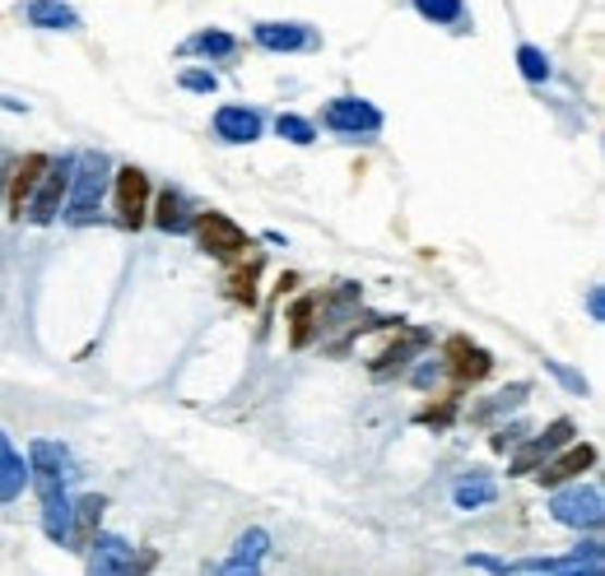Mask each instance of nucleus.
<instances>
[{
	"label": "nucleus",
	"mask_w": 605,
	"mask_h": 576,
	"mask_svg": "<svg viewBox=\"0 0 605 576\" xmlns=\"http://www.w3.org/2000/svg\"><path fill=\"white\" fill-rule=\"evenodd\" d=\"M447 368H452L457 381H480V377H489L494 358L471 340H452V344H447Z\"/></svg>",
	"instance_id": "ddd939ff"
},
{
	"label": "nucleus",
	"mask_w": 605,
	"mask_h": 576,
	"mask_svg": "<svg viewBox=\"0 0 605 576\" xmlns=\"http://www.w3.org/2000/svg\"><path fill=\"white\" fill-rule=\"evenodd\" d=\"M471 567H480V572H508V563H498V557H484V553L471 557Z\"/></svg>",
	"instance_id": "c756f323"
},
{
	"label": "nucleus",
	"mask_w": 605,
	"mask_h": 576,
	"mask_svg": "<svg viewBox=\"0 0 605 576\" xmlns=\"http://www.w3.org/2000/svg\"><path fill=\"white\" fill-rule=\"evenodd\" d=\"M51 172L47 177H38V186H33V200H28V219L33 223H51L61 215V200L65 191H71V168L75 159H61V163H47Z\"/></svg>",
	"instance_id": "39448f33"
},
{
	"label": "nucleus",
	"mask_w": 605,
	"mask_h": 576,
	"mask_svg": "<svg viewBox=\"0 0 605 576\" xmlns=\"http://www.w3.org/2000/svg\"><path fill=\"white\" fill-rule=\"evenodd\" d=\"M549 372H555V377H559V381H568V387H573V391H578V395H586V381H582V377H578V372H568V368H564V363H549Z\"/></svg>",
	"instance_id": "cd10ccee"
},
{
	"label": "nucleus",
	"mask_w": 605,
	"mask_h": 576,
	"mask_svg": "<svg viewBox=\"0 0 605 576\" xmlns=\"http://www.w3.org/2000/svg\"><path fill=\"white\" fill-rule=\"evenodd\" d=\"M24 20L33 28H61V33H75L80 28V10L65 5V0H28L24 5Z\"/></svg>",
	"instance_id": "4468645a"
},
{
	"label": "nucleus",
	"mask_w": 605,
	"mask_h": 576,
	"mask_svg": "<svg viewBox=\"0 0 605 576\" xmlns=\"http://www.w3.org/2000/svg\"><path fill=\"white\" fill-rule=\"evenodd\" d=\"M494 498H498V483L489 475H465L452 488V502H457L461 512H480V507H489Z\"/></svg>",
	"instance_id": "a211bd4d"
},
{
	"label": "nucleus",
	"mask_w": 605,
	"mask_h": 576,
	"mask_svg": "<svg viewBox=\"0 0 605 576\" xmlns=\"http://www.w3.org/2000/svg\"><path fill=\"white\" fill-rule=\"evenodd\" d=\"M71 451L57 442H33L28 446V479L38 483V498H57L65 493V479H71Z\"/></svg>",
	"instance_id": "7ed1b4c3"
},
{
	"label": "nucleus",
	"mask_w": 605,
	"mask_h": 576,
	"mask_svg": "<svg viewBox=\"0 0 605 576\" xmlns=\"http://www.w3.org/2000/svg\"><path fill=\"white\" fill-rule=\"evenodd\" d=\"M517 70H522L531 84H545V79H549V57H545L541 47L522 42V47H517Z\"/></svg>",
	"instance_id": "b1692460"
},
{
	"label": "nucleus",
	"mask_w": 605,
	"mask_h": 576,
	"mask_svg": "<svg viewBox=\"0 0 605 576\" xmlns=\"http://www.w3.org/2000/svg\"><path fill=\"white\" fill-rule=\"evenodd\" d=\"M313 307H317V298H303L293 307V344H307V335H313Z\"/></svg>",
	"instance_id": "a878e982"
},
{
	"label": "nucleus",
	"mask_w": 605,
	"mask_h": 576,
	"mask_svg": "<svg viewBox=\"0 0 605 576\" xmlns=\"http://www.w3.org/2000/svg\"><path fill=\"white\" fill-rule=\"evenodd\" d=\"M266 549H270V535H266V530H247V535L238 539L233 557L223 563V572H233V576H242V572H262Z\"/></svg>",
	"instance_id": "f3484780"
},
{
	"label": "nucleus",
	"mask_w": 605,
	"mask_h": 576,
	"mask_svg": "<svg viewBox=\"0 0 605 576\" xmlns=\"http://www.w3.org/2000/svg\"><path fill=\"white\" fill-rule=\"evenodd\" d=\"M512 572H535V576H601L605 563L601 553H573V557H527V563H512Z\"/></svg>",
	"instance_id": "9d476101"
},
{
	"label": "nucleus",
	"mask_w": 605,
	"mask_h": 576,
	"mask_svg": "<svg viewBox=\"0 0 605 576\" xmlns=\"http://www.w3.org/2000/svg\"><path fill=\"white\" fill-rule=\"evenodd\" d=\"M252 38L266 51H313L317 47V33L303 24H256Z\"/></svg>",
	"instance_id": "9b49d317"
},
{
	"label": "nucleus",
	"mask_w": 605,
	"mask_h": 576,
	"mask_svg": "<svg viewBox=\"0 0 605 576\" xmlns=\"http://www.w3.org/2000/svg\"><path fill=\"white\" fill-rule=\"evenodd\" d=\"M596 465V446H573L568 456H559V461H549V469H541V483H564V479H573V475H582V469H592Z\"/></svg>",
	"instance_id": "aec40b11"
},
{
	"label": "nucleus",
	"mask_w": 605,
	"mask_h": 576,
	"mask_svg": "<svg viewBox=\"0 0 605 576\" xmlns=\"http://www.w3.org/2000/svg\"><path fill=\"white\" fill-rule=\"evenodd\" d=\"M414 10H420L428 24H447V28L465 20V0H414Z\"/></svg>",
	"instance_id": "5701e85b"
},
{
	"label": "nucleus",
	"mask_w": 605,
	"mask_h": 576,
	"mask_svg": "<svg viewBox=\"0 0 605 576\" xmlns=\"http://www.w3.org/2000/svg\"><path fill=\"white\" fill-rule=\"evenodd\" d=\"M233 51H238V38L223 28H201L182 42V57H233Z\"/></svg>",
	"instance_id": "6ab92c4d"
},
{
	"label": "nucleus",
	"mask_w": 605,
	"mask_h": 576,
	"mask_svg": "<svg viewBox=\"0 0 605 576\" xmlns=\"http://www.w3.org/2000/svg\"><path fill=\"white\" fill-rule=\"evenodd\" d=\"M102 186H108V159L102 154H80L75 168H71V209L65 219L71 223H89L98 215V200H102Z\"/></svg>",
	"instance_id": "f257e3e1"
},
{
	"label": "nucleus",
	"mask_w": 605,
	"mask_h": 576,
	"mask_svg": "<svg viewBox=\"0 0 605 576\" xmlns=\"http://www.w3.org/2000/svg\"><path fill=\"white\" fill-rule=\"evenodd\" d=\"M586 311H592V321H601V317H605V298H601V289L586 293Z\"/></svg>",
	"instance_id": "7c9ffc66"
},
{
	"label": "nucleus",
	"mask_w": 605,
	"mask_h": 576,
	"mask_svg": "<svg viewBox=\"0 0 605 576\" xmlns=\"http://www.w3.org/2000/svg\"><path fill=\"white\" fill-rule=\"evenodd\" d=\"M549 516L568 530H601L605 507H601V488L596 483H578V488H564V493L549 498Z\"/></svg>",
	"instance_id": "f03ea898"
},
{
	"label": "nucleus",
	"mask_w": 605,
	"mask_h": 576,
	"mask_svg": "<svg viewBox=\"0 0 605 576\" xmlns=\"http://www.w3.org/2000/svg\"><path fill=\"white\" fill-rule=\"evenodd\" d=\"M326 126L340 135H377L383 131V112L363 98H336L326 102Z\"/></svg>",
	"instance_id": "423d86ee"
},
{
	"label": "nucleus",
	"mask_w": 605,
	"mask_h": 576,
	"mask_svg": "<svg viewBox=\"0 0 605 576\" xmlns=\"http://www.w3.org/2000/svg\"><path fill=\"white\" fill-rule=\"evenodd\" d=\"M149 209V177L141 168H121L117 172V215L126 229H141Z\"/></svg>",
	"instance_id": "6e6552de"
},
{
	"label": "nucleus",
	"mask_w": 605,
	"mask_h": 576,
	"mask_svg": "<svg viewBox=\"0 0 605 576\" xmlns=\"http://www.w3.org/2000/svg\"><path fill=\"white\" fill-rule=\"evenodd\" d=\"M182 89H192V94H215L219 79L210 75V70H182Z\"/></svg>",
	"instance_id": "bb28decb"
},
{
	"label": "nucleus",
	"mask_w": 605,
	"mask_h": 576,
	"mask_svg": "<svg viewBox=\"0 0 605 576\" xmlns=\"http://www.w3.org/2000/svg\"><path fill=\"white\" fill-rule=\"evenodd\" d=\"M522 432H527L522 424H512V428H504V432H498V438H494V446L504 451V446H512V442H522Z\"/></svg>",
	"instance_id": "c85d7f7f"
},
{
	"label": "nucleus",
	"mask_w": 605,
	"mask_h": 576,
	"mask_svg": "<svg viewBox=\"0 0 605 576\" xmlns=\"http://www.w3.org/2000/svg\"><path fill=\"white\" fill-rule=\"evenodd\" d=\"M573 432H578V428H573V418H555V424H549V428L541 432V438H531V442L512 456V475H531V469L541 465V461H549L559 446L573 442Z\"/></svg>",
	"instance_id": "0eeeda50"
},
{
	"label": "nucleus",
	"mask_w": 605,
	"mask_h": 576,
	"mask_svg": "<svg viewBox=\"0 0 605 576\" xmlns=\"http://www.w3.org/2000/svg\"><path fill=\"white\" fill-rule=\"evenodd\" d=\"M98 516H102V498H75L71 502V535H65V544L71 549H84L89 539L98 535Z\"/></svg>",
	"instance_id": "2eb2a0df"
},
{
	"label": "nucleus",
	"mask_w": 605,
	"mask_h": 576,
	"mask_svg": "<svg viewBox=\"0 0 605 576\" xmlns=\"http://www.w3.org/2000/svg\"><path fill=\"white\" fill-rule=\"evenodd\" d=\"M215 135L229 139V145H252V139H262V112L256 108H219Z\"/></svg>",
	"instance_id": "f8f14e48"
},
{
	"label": "nucleus",
	"mask_w": 605,
	"mask_h": 576,
	"mask_svg": "<svg viewBox=\"0 0 605 576\" xmlns=\"http://www.w3.org/2000/svg\"><path fill=\"white\" fill-rule=\"evenodd\" d=\"M192 229H196V242H201V247L210 252V256H223V260H229V256H242V252L252 247L247 233H242L229 215H215V209H205V215L192 223Z\"/></svg>",
	"instance_id": "20e7f679"
},
{
	"label": "nucleus",
	"mask_w": 605,
	"mask_h": 576,
	"mask_svg": "<svg viewBox=\"0 0 605 576\" xmlns=\"http://www.w3.org/2000/svg\"><path fill=\"white\" fill-rule=\"evenodd\" d=\"M414 381H420V387H434V381H438V363H424V368L414 372Z\"/></svg>",
	"instance_id": "2f4dec72"
},
{
	"label": "nucleus",
	"mask_w": 605,
	"mask_h": 576,
	"mask_svg": "<svg viewBox=\"0 0 605 576\" xmlns=\"http://www.w3.org/2000/svg\"><path fill=\"white\" fill-rule=\"evenodd\" d=\"M154 223H159L164 233H186V229H192V219H186V196H182V191H172V186L164 191Z\"/></svg>",
	"instance_id": "4be33fe9"
},
{
	"label": "nucleus",
	"mask_w": 605,
	"mask_h": 576,
	"mask_svg": "<svg viewBox=\"0 0 605 576\" xmlns=\"http://www.w3.org/2000/svg\"><path fill=\"white\" fill-rule=\"evenodd\" d=\"M275 131H280V139H289V145H313V139H317L313 121H303V117H280V121H275Z\"/></svg>",
	"instance_id": "393cba45"
},
{
	"label": "nucleus",
	"mask_w": 605,
	"mask_h": 576,
	"mask_svg": "<svg viewBox=\"0 0 605 576\" xmlns=\"http://www.w3.org/2000/svg\"><path fill=\"white\" fill-rule=\"evenodd\" d=\"M43 168H47L43 154H28V159L20 163V172H14V186H10V209H14V215H24V205L33 196V186H38Z\"/></svg>",
	"instance_id": "412c9836"
},
{
	"label": "nucleus",
	"mask_w": 605,
	"mask_h": 576,
	"mask_svg": "<svg viewBox=\"0 0 605 576\" xmlns=\"http://www.w3.org/2000/svg\"><path fill=\"white\" fill-rule=\"evenodd\" d=\"M84 549H89V567L94 572H135V567H141V557H135V549L121 535H94Z\"/></svg>",
	"instance_id": "1a4fd4ad"
},
{
	"label": "nucleus",
	"mask_w": 605,
	"mask_h": 576,
	"mask_svg": "<svg viewBox=\"0 0 605 576\" xmlns=\"http://www.w3.org/2000/svg\"><path fill=\"white\" fill-rule=\"evenodd\" d=\"M24 483H28V465L20 451L10 446L5 432H0V502H14L24 493Z\"/></svg>",
	"instance_id": "dca6fc26"
}]
</instances>
